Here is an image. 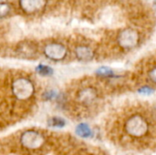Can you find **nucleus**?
I'll list each match as a JSON object with an SVG mask.
<instances>
[{
	"label": "nucleus",
	"instance_id": "1",
	"mask_svg": "<svg viewBox=\"0 0 156 155\" xmlns=\"http://www.w3.org/2000/svg\"><path fill=\"white\" fill-rule=\"evenodd\" d=\"M14 97L19 100H26L32 97L35 91L34 84L27 78H18L15 79L11 86Z\"/></svg>",
	"mask_w": 156,
	"mask_h": 155
},
{
	"label": "nucleus",
	"instance_id": "2",
	"mask_svg": "<svg viewBox=\"0 0 156 155\" xmlns=\"http://www.w3.org/2000/svg\"><path fill=\"white\" fill-rule=\"evenodd\" d=\"M148 130L149 125L147 121L139 114L130 117L125 123V131L133 137H143L148 132Z\"/></svg>",
	"mask_w": 156,
	"mask_h": 155
},
{
	"label": "nucleus",
	"instance_id": "3",
	"mask_svg": "<svg viewBox=\"0 0 156 155\" xmlns=\"http://www.w3.org/2000/svg\"><path fill=\"white\" fill-rule=\"evenodd\" d=\"M44 136L36 131H26L20 135V143L27 150H37L44 144Z\"/></svg>",
	"mask_w": 156,
	"mask_h": 155
},
{
	"label": "nucleus",
	"instance_id": "4",
	"mask_svg": "<svg viewBox=\"0 0 156 155\" xmlns=\"http://www.w3.org/2000/svg\"><path fill=\"white\" fill-rule=\"evenodd\" d=\"M117 41L121 48L124 49H130L138 45L140 41V34L134 28L127 27L119 33Z\"/></svg>",
	"mask_w": 156,
	"mask_h": 155
},
{
	"label": "nucleus",
	"instance_id": "5",
	"mask_svg": "<svg viewBox=\"0 0 156 155\" xmlns=\"http://www.w3.org/2000/svg\"><path fill=\"white\" fill-rule=\"evenodd\" d=\"M67 54H68V49L61 43L52 42L46 45L44 48V55L51 60H55V61L62 60L66 58Z\"/></svg>",
	"mask_w": 156,
	"mask_h": 155
},
{
	"label": "nucleus",
	"instance_id": "6",
	"mask_svg": "<svg viewBox=\"0 0 156 155\" xmlns=\"http://www.w3.org/2000/svg\"><path fill=\"white\" fill-rule=\"evenodd\" d=\"M48 0H19L21 10L27 15H34L44 10Z\"/></svg>",
	"mask_w": 156,
	"mask_h": 155
},
{
	"label": "nucleus",
	"instance_id": "7",
	"mask_svg": "<svg viewBox=\"0 0 156 155\" xmlns=\"http://www.w3.org/2000/svg\"><path fill=\"white\" fill-rule=\"evenodd\" d=\"M37 46L31 41L20 42L16 47V53L25 58H31L37 54Z\"/></svg>",
	"mask_w": 156,
	"mask_h": 155
},
{
	"label": "nucleus",
	"instance_id": "8",
	"mask_svg": "<svg viewBox=\"0 0 156 155\" xmlns=\"http://www.w3.org/2000/svg\"><path fill=\"white\" fill-rule=\"evenodd\" d=\"M75 55L81 61H90L94 58L93 50L88 46H78L75 48Z\"/></svg>",
	"mask_w": 156,
	"mask_h": 155
},
{
	"label": "nucleus",
	"instance_id": "9",
	"mask_svg": "<svg viewBox=\"0 0 156 155\" xmlns=\"http://www.w3.org/2000/svg\"><path fill=\"white\" fill-rule=\"evenodd\" d=\"M97 96V92L92 88H86L80 91L79 100L83 103H90Z\"/></svg>",
	"mask_w": 156,
	"mask_h": 155
},
{
	"label": "nucleus",
	"instance_id": "10",
	"mask_svg": "<svg viewBox=\"0 0 156 155\" xmlns=\"http://www.w3.org/2000/svg\"><path fill=\"white\" fill-rule=\"evenodd\" d=\"M77 135H79L80 138H91L93 136V132L92 130L90 129V127L87 124V123H80L75 130Z\"/></svg>",
	"mask_w": 156,
	"mask_h": 155
},
{
	"label": "nucleus",
	"instance_id": "11",
	"mask_svg": "<svg viewBox=\"0 0 156 155\" xmlns=\"http://www.w3.org/2000/svg\"><path fill=\"white\" fill-rule=\"evenodd\" d=\"M36 71L43 77H48V76H51L53 74V69L50 68L48 65L45 64H39L36 67Z\"/></svg>",
	"mask_w": 156,
	"mask_h": 155
},
{
	"label": "nucleus",
	"instance_id": "12",
	"mask_svg": "<svg viewBox=\"0 0 156 155\" xmlns=\"http://www.w3.org/2000/svg\"><path fill=\"white\" fill-rule=\"evenodd\" d=\"M48 124L50 127H55V128H62L66 125V121L61 118V117H51L48 121Z\"/></svg>",
	"mask_w": 156,
	"mask_h": 155
},
{
	"label": "nucleus",
	"instance_id": "13",
	"mask_svg": "<svg viewBox=\"0 0 156 155\" xmlns=\"http://www.w3.org/2000/svg\"><path fill=\"white\" fill-rule=\"evenodd\" d=\"M96 74L100 77H103V78H113L115 77V73L114 71L108 67H101L96 70Z\"/></svg>",
	"mask_w": 156,
	"mask_h": 155
},
{
	"label": "nucleus",
	"instance_id": "14",
	"mask_svg": "<svg viewBox=\"0 0 156 155\" xmlns=\"http://www.w3.org/2000/svg\"><path fill=\"white\" fill-rule=\"evenodd\" d=\"M11 11V6L8 3L1 2L0 3V19L7 16Z\"/></svg>",
	"mask_w": 156,
	"mask_h": 155
},
{
	"label": "nucleus",
	"instance_id": "15",
	"mask_svg": "<svg viewBox=\"0 0 156 155\" xmlns=\"http://www.w3.org/2000/svg\"><path fill=\"white\" fill-rule=\"evenodd\" d=\"M42 97L46 100H56L58 98V92L56 90H47L44 92V94L42 95Z\"/></svg>",
	"mask_w": 156,
	"mask_h": 155
},
{
	"label": "nucleus",
	"instance_id": "16",
	"mask_svg": "<svg viewBox=\"0 0 156 155\" xmlns=\"http://www.w3.org/2000/svg\"><path fill=\"white\" fill-rule=\"evenodd\" d=\"M139 93L143 94V95H151L154 92V89H152L151 87H148V86H144V87H142L141 89H139Z\"/></svg>",
	"mask_w": 156,
	"mask_h": 155
},
{
	"label": "nucleus",
	"instance_id": "17",
	"mask_svg": "<svg viewBox=\"0 0 156 155\" xmlns=\"http://www.w3.org/2000/svg\"><path fill=\"white\" fill-rule=\"evenodd\" d=\"M150 78L152 79V80L154 81V82H155L156 83V67L150 72Z\"/></svg>",
	"mask_w": 156,
	"mask_h": 155
},
{
	"label": "nucleus",
	"instance_id": "18",
	"mask_svg": "<svg viewBox=\"0 0 156 155\" xmlns=\"http://www.w3.org/2000/svg\"><path fill=\"white\" fill-rule=\"evenodd\" d=\"M155 5H156V2H155Z\"/></svg>",
	"mask_w": 156,
	"mask_h": 155
}]
</instances>
